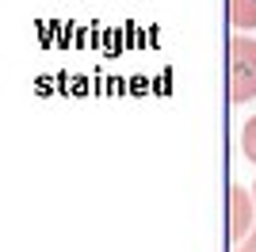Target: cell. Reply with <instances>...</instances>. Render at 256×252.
<instances>
[{
  "instance_id": "obj_2",
  "label": "cell",
  "mask_w": 256,
  "mask_h": 252,
  "mask_svg": "<svg viewBox=\"0 0 256 252\" xmlns=\"http://www.w3.org/2000/svg\"><path fill=\"white\" fill-rule=\"evenodd\" d=\"M256 230V195L252 188H241V184H230V241L245 244Z\"/></svg>"
},
{
  "instance_id": "obj_4",
  "label": "cell",
  "mask_w": 256,
  "mask_h": 252,
  "mask_svg": "<svg viewBox=\"0 0 256 252\" xmlns=\"http://www.w3.org/2000/svg\"><path fill=\"white\" fill-rule=\"evenodd\" d=\"M241 153H245V160L256 164V115L241 126Z\"/></svg>"
},
{
  "instance_id": "obj_3",
  "label": "cell",
  "mask_w": 256,
  "mask_h": 252,
  "mask_svg": "<svg viewBox=\"0 0 256 252\" xmlns=\"http://www.w3.org/2000/svg\"><path fill=\"white\" fill-rule=\"evenodd\" d=\"M230 23H234V34L256 31V0H230Z\"/></svg>"
},
{
  "instance_id": "obj_5",
  "label": "cell",
  "mask_w": 256,
  "mask_h": 252,
  "mask_svg": "<svg viewBox=\"0 0 256 252\" xmlns=\"http://www.w3.org/2000/svg\"><path fill=\"white\" fill-rule=\"evenodd\" d=\"M234 252H256V230H252V237H248V241L245 244H237V248Z\"/></svg>"
},
{
  "instance_id": "obj_1",
  "label": "cell",
  "mask_w": 256,
  "mask_h": 252,
  "mask_svg": "<svg viewBox=\"0 0 256 252\" xmlns=\"http://www.w3.org/2000/svg\"><path fill=\"white\" fill-rule=\"evenodd\" d=\"M256 100V38L234 34L230 38V104Z\"/></svg>"
},
{
  "instance_id": "obj_6",
  "label": "cell",
  "mask_w": 256,
  "mask_h": 252,
  "mask_svg": "<svg viewBox=\"0 0 256 252\" xmlns=\"http://www.w3.org/2000/svg\"><path fill=\"white\" fill-rule=\"evenodd\" d=\"M252 195H256V180H252Z\"/></svg>"
}]
</instances>
